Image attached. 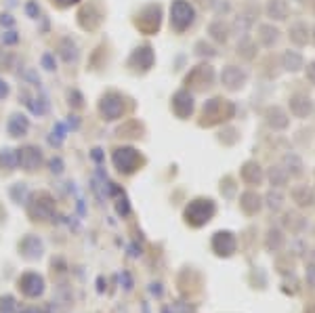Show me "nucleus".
I'll return each instance as SVG.
<instances>
[{
	"instance_id": "39448f33",
	"label": "nucleus",
	"mask_w": 315,
	"mask_h": 313,
	"mask_svg": "<svg viewBox=\"0 0 315 313\" xmlns=\"http://www.w3.org/2000/svg\"><path fill=\"white\" fill-rule=\"evenodd\" d=\"M214 250H217L219 254H225V257H229L233 250H235V240L231 233H217V238H214L212 242Z\"/></svg>"
},
{
	"instance_id": "f03ea898",
	"label": "nucleus",
	"mask_w": 315,
	"mask_h": 313,
	"mask_svg": "<svg viewBox=\"0 0 315 313\" xmlns=\"http://www.w3.org/2000/svg\"><path fill=\"white\" fill-rule=\"evenodd\" d=\"M19 250L21 254L27 259V261H36L42 257V252H45V246H42V240L36 238V236H25L21 240V244H19Z\"/></svg>"
},
{
	"instance_id": "1a4fd4ad",
	"label": "nucleus",
	"mask_w": 315,
	"mask_h": 313,
	"mask_svg": "<svg viewBox=\"0 0 315 313\" xmlns=\"http://www.w3.org/2000/svg\"><path fill=\"white\" fill-rule=\"evenodd\" d=\"M51 166H53V173H61V160H53Z\"/></svg>"
},
{
	"instance_id": "6e6552de",
	"label": "nucleus",
	"mask_w": 315,
	"mask_h": 313,
	"mask_svg": "<svg viewBox=\"0 0 315 313\" xmlns=\"http://www.w3.org/2000/svg\"><path fill=\"white\" fill-rule=\"evenodd\" d=\"M120 280H124V288H126V290L133 288V278H131V273H128V271H122Z\"/></svg>"
},
{
	"instance_id": "20e7f679",
	"label": "nucleus",
	"mask_w": 315,
	"mask_h": 313,
	"mask_svg": "<svg viewBox=\"0 0 315 313\" xmlns=\"http://www.w3.org/2000/svg\"><path fill=\"white\" fill-rule=\"evenodd\" d=\"M40 151L38 149H34V147H25V149H21L19 153H17V162L25 168V170H36L38 166H40Z\"/></svg>"
},
{
	"instance_id": "0eeeda50",
	"label": "nucleus",
	"mask_w": 315,
	"mask_h": 313,
	"mask_svg": "<svg viewBox=\"0 0 315 313\" xmlns=\"http://www.w3.org/2000/svg\"><path fill=\"white\" fill-rule=\"evenodd\" d=\"M0 162H3V164H5L7 168H11V170H13V168L17 166V155L13 153L11 149H5V153L0 155Z\"/></svg>"
},
{
	"instance_id": "f257e3e1",
	"label": "nucleus",
	"mask_w": 315,
	"mask_h": 313,
	"mask_svg": "<svg viewBox=\"0 0 315 313\" xmlns=\"http://www.w3.org/2000/svg\"><path fill=\"white\" fill-rule=\"evenodd\" d=\"M19 290L23 296L27 298H38L42 292H45V278L40 273H34V271H27L19 278Z\"/></svg>"
},
{
	"instance_id": "9d476101",
	"label": "nucleus",
	"mask_w": 315,
	"mask_h": 313,
	"mask_svg": "<svg viewBox=\"0 0 315 313\" xmlns=\"http://www.w3.org/2000/svg\"><path fill=\"white\" fill-rule=\"evenodd\" d=\"M21 313H42L40 309H36V307H30V309H23Z\"/></svg>"
},
{
	"instance_id": "7ed1b4c3",
	"label": "nucleus",
	"mask_w": 315,
	"mask_h": 313,
	"mask_svg": "<svg viewBox=\"0 0 315 313\" xmlns=\"http://www.w3.org/2000/svg\"><path fill=\"white\" fill-rule=\"evenodd\" d=\"M113 164L118 166V170H124V173H133L137 166V153L133 149H118L113 153Z\"/></svg>"
},
{
	"instance_id": "423d86ee",
	"label": "nucleus",
	"mask_w": 315,
	"mask_h": 313,
	"mask_svg": "<svg viewBox=\"0 0 315 313\" xmlns=\"http://www.w3.org/2000/svg\"><path fill=\"white\" fill-rule=\"evenodd\" d=\"M17 311V303L11 294L0 296V313H15Z\"/></svg>"
}]
</instances>
